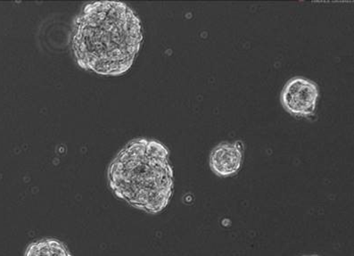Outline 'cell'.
Here are the masks:
<instances>
[{"label":"cell","mask_w":354,"mask_h":256,"mask_svg":"<svg viewBox=\"0 0 354 256\" xmlns=\"http://www.w3.org/2000/svg\"><path fill=\"white\" fill-rule=\"evenodd\" d=\"M174 177L167 147L151 138L129 142L107 170L112 192L132 208L151 214L167 208L174 195Z\"/></svg>","instance_id":"7a4b0ae2"},{"label":"cell","mask_w":354,"mask_h":256,"mask_svg":"<svg viewBox=\"0 0 354 256\" xmlns=\"http://www.w3.org/2000/svg\"><path fill=\"white\" fill-rule=\"evenodd\" d=\"M244 155L245 144L242 140L221 142L211 151L209 165L218 177H232L241 169Z\"/></svg>","instance_id":"277c9868"},{"label":"cell","mask_w":354,"mask_h":256,"mask_svg":"<svg viewBox=\"0 0 354 256\" xmlns=\"http://www.w3.org/2000/svg\"><path fill=\"white\" fill-rule=\"evenodd\" d=\"M24 256H72L66 244L57 239H42L27 246Z\"/></svg>","instance_id":"5b68a950"},{"label":"cell","mask_w":354,"mask_h":256,"mask_svg":"<svg viewBox=\"0 0 354 256\" xmlns=\"http://www.w3.org/2000/svg\"><path fill=\"white\" fill-rule=\"evenodd\" d=\"M142 42L140 18L123 2L88 3L73 21V57L80 67L97 75H124Z\"/></svg>","instance_id":"6da1fadb"},{"label":"cell","mask_w":354,"mask_h":256,"mask_svg":"<svg viewBox=\"0 0 354 256\" xmlns=\"http://www.w3.org/2000/svg\"><path fill=\"white\" fill-rule=\"evenodd\" d=\"M319 97L318 85L304 77L289 80L280 95L284 109L298 118H310L315 115Z\"/></svg>","instance_id":"3957f363"},{"label":"cell","mask_w":354,"mask_h":256,"mask_svg":"<svg viewBox=\"0 0 354 256\" xmlns=\"http://www.w3.org/2000/svg\"><path fill=\"white\" fill-rule=\"evenodd\" d=\"M303 256H319V255H303Z\"/></svg>","instance_id":"8992f818"}]
</instances>
